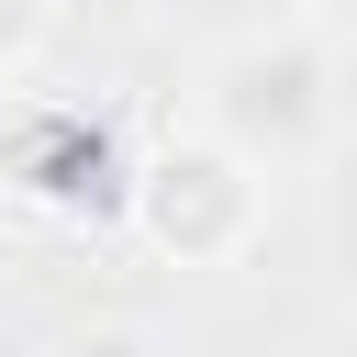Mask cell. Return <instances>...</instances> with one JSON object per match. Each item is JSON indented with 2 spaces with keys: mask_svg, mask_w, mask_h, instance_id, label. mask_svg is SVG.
<instances>
[{
  "mask_svg": "<svg viewBox=\"0 0 357 357\" xmlns=\"http://www.w3.org/2000/svg\"><path fill=\"white\" fill-rule=\"evenodd\" d=\"M212 123H223L234 167L312 156V145H324V123H335V56H324V33H301V22L245 33V45L212 67Z\"/></svg>",
  "mask_w": 357,
  "mask_h": 357,
  "instance_id": "cell-1",
  "label": "cell"
},
{
  "mask_svg": "<svg viewBox=\"0 0 357 357\" xmlns=\"http://www.w3.org/2000/svg\"><path fill=\"white\" fill-rule=\"evenodd\" d=\"M245 223H257V167H234V156H167L156 167V234L167 245L223 257Z\"/></svg>",
  "mask_w": 357,
  "mask_h": 357,
  "instance_id": "cell-2",
  "label": "cell"
}]
</instances>
